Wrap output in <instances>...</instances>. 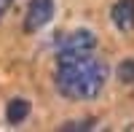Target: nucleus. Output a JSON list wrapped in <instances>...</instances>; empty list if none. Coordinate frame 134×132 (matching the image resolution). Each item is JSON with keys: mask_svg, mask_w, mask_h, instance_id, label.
I'll return each mask as SVG.
<instances>
[{"mask_svg": "<svg viewBox=\"0 0 134 132\" xmlns=\"http://www.w3.org/2000/svg\"><path fill=\"white\" fill-rule=\"evenodd\" d=\"M115 78L121 84H134V59H121V65L115 68Z\"/></svg>", "mask_w": 134, "mask_h": 132, "instance_id": "obj_6", "label": "nucleus"}, {"mask_svg": "<svg viewBox=\"0 0 134 132\" xmlns=\"http://www.w3.org/2000/svg\"><path fill=\"white\" fill-rule=\"evenodd\" d=\"M94 127V119H81V121H67L62 124L64 132H86V129H91Z\"/></svg>", "mask_w": 134, "mask_h": 132, "instance_id": "obj_7", "label": "nucleus"}, {"mask_svg": "<svg viewBox=\"0 0 134 132\" xmlns=\"http://www.w3.org/2000/svg\"><path fill=\"white\" fill-rule=\"evenodd\" d=\"M110 19L121 32H134V0H118L110 8Z\"/></svg>", "mask_w": 134, "mask_h": 132, "instance_id": "obj_4", "label": "nucleus"}, {"mask_svg": "<svg viewBox=\"0 0 134 132\" xmlns=\"http://www.w3.org/2000/svg\"><path fill=\"white\" fill-rule=\"evenodd\" d=\"M30 111H32V105H30L27 97H14V100L5 105V121H8L11 127H19V124L30 116Z\"/></svg>", "mask_w": 134, "mask_h": 132, "instance_id": "obj_5", "label": "nucleus"}, {"mask_svg": "<svg viewBox=\"0 0 134 132\" xmlns=\"http://www.w3.org/2000/svg\"><path fill=\"white\" fill-rule=\"evenodd\" d=\"M110 78V68L97 54H81V57L57 59V73H54V86L64 100L86 103L99 97Z\"/></svg>", "mask_w": 134, "mask_h": 132, "instance_id": "obj_1", "label": "nucleus"}, {"mask_svg": "<svg viewBox=\"0 0 134 132\" xmlns=\"http://www.w3.org/2000/svg\"><path fill=\"white\" fill-rule=\"evenodd\" d=\"M11 3H14V0H0V19H3V14L11 8Z\"/></svg>", "mask_w": 134, "mask_h": 132, "instance_id": "obj_8", "label": "nucleus"}, {"mask_svg": "<svg viewBox=\"0 0 134 132\" xmlns=\"http://www.w3.org/2000/svg\"><path fill=\"white\" fill-rule=\"evenodd\" d=\"M54 0H30V8L24 14V32H38L54 19Z\"/></svg>", "mask_w": 134, "mask_h": 132, "instance_id": "obj_3", "label": "nucleus"}, {"mask_svg": "<svg viewBox=\"0 0 134 132\" xmlns=\"http://www.w3.org/2000/svg\"><path fill=\"white\" fill-rule=\"evenodd\" d=\"M97 49V35L91 30H72L57 40V59L67 57H81V54H91Z\"/></svg>", "mask_w": 134, "mask_h": 132, "instance_id": "obj_2", "label": "nucleus"}]
</instances>
